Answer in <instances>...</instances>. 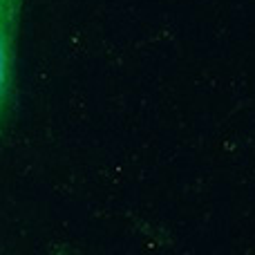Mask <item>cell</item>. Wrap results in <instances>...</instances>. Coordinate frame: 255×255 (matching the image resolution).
<instances>
[{
	"label": "cell",
	"mask_w": 255,
	"mask_h": 255,
	"mask_svg": "<svg viewBox=\"0 0 255 255\" xmlns=\"http://www.w3.org/2000/svg\"><path fill=\"white\" fill-rule=\"evenodd\" d=\"M25 0H0V134L11 115L16 90V36Z\"/></svg>",
	"instance_id": "obj_1"
},
{
	"label": "cell",
	"mask_w": 255,
	"mask_h": 255,
	"mask_svg": "<svg viewBox=\"0 0 255 255\" xmlns=\"http://www.w3.org/2000/svg\"><path fill=\"white\" fill-rule=\"evenodd\" d=\"M61 255H63V253H61Z\"/></svg>",
	"instance_id": "obj_2"
}]
</instances>
